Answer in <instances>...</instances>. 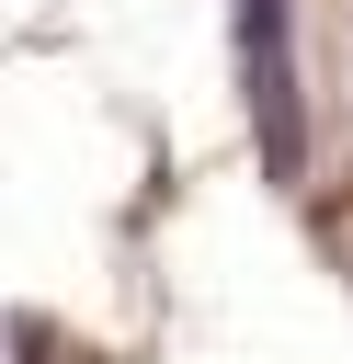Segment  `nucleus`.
Segmentation results:
<instances>
[{"label":"nucleus","instance_id":"obj_1","mask_svg":"<svg viewBox=\"0 0 353 364\" xmlns=\"http://www.w3.org/2000/svg\"><path fill=\"white\" fill-rule=\"evenodd\" d=\"M239 80H251V114H262V159H273V182H296V159H307V125H296L285 0H239Z\"/></svg>","mask_w":353,"mask_h":364}]
</instances>
